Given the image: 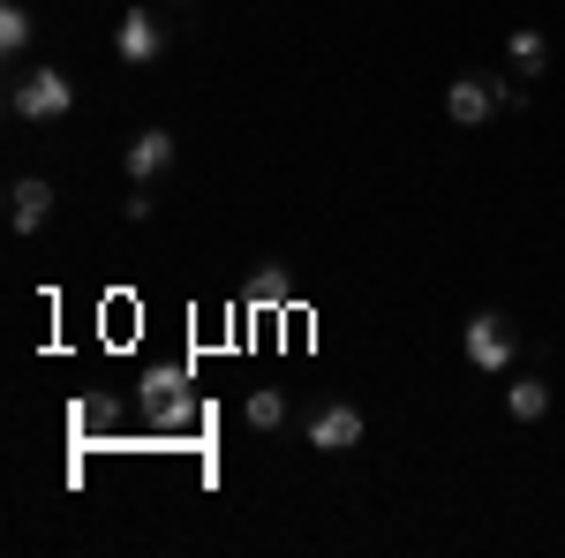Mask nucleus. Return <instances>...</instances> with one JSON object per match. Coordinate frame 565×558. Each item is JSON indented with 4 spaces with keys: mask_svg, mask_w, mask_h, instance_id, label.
Listing matches in <instances>:
<instances>
[{
    "mask_svg": "<svg viewBox=\"0 0 565 558\" xmlns=\"http://www.w3.org/2000/svg\"><path fill=\"white\" fill-rule=\"evenodd\" d=\"M498 106H521V84H505V76H482V69H476V76H452V84H445V114H452L460 129H482Z\"/></svg>",
    "mask_w": 565,
    "mask_h": 558,
    "instance_id": "1",
    "label": "nucleus"
},
{
    "mask_svg": "<svg viewBox=\"0 0 565 558\" xmlns=\"http://www.w3.org/2000/svg\"><path fill=\"white\" fill-rule=\"evenodd\" d=\"M68 106H76V84H68L61 69H31V76L8 84V114H15V122H61Z\"/></svg>",
    "mask_w": 565,
    "mask_h": 558,
    "instance_id": "2",
    "label": "nucleus"
},
{
    "mask_svg": "<svg viewBox=\"0 0 565 558\" xmlns=\"http://www.w3.org/2000/svg\"><path fill=\"white\" fill-rule=\"evenodd\" d=\"M513 355H521V333H513V317H498V309H476V317H468V362H476V370H513Z\"/></svg>",
    "mask_w": 565,
    "mask_h": 558,
    "instance_id": "3",
    "label": "nucleus"
},
{
    "mask_svg": "<svg viewBox=\"0 0 565 558\" xmlns=\"http://www.w3.org/2000/svg\"><path fill=\"white\" fill-rule=\"evenodd\" d=\"M136 400H143L151 423H167V430H181L189 415H196V400H189V370H151V378L136 386Z\"/></svg>",
    "mask_w": 565,
    "mask_h": 558,
    "instance_id": "4",
    "label": "nucleus"
},
{
    "mask_svg": "<svg viewBox=\"0 0 565 558\" xmlns=\"http://www.w3.org/2000/svg\"><path fill=\"white\" fill-rule=\"evenodd\" d=\"M114 53H121L129 69H151V61L167 53V23H159L151 8H129V15H121V31H114Z\"/></svg>",
    "mask_w": 565,
    "mask_h": 558,
    "instance_id": "5",
    "label": "nucleus"
},
{
    "mask_svg": "<svg viewBox=\"0 0 565 558\" xmlns=\"http://www.w3.org/2000/svg\"><path fill=\"white\" fill-rule=\"evenodd\" d=\"M309 445H317V453H354V445H362V408L324 400V408L309 415Z\"/></svg>",
    "mask_w": 565,
    "mask_h": 558,
    "instance_id": "6",
    "label": "nucleus"
},
{
    "mask_svg": "<svg viewBox=\"0 0 565 558\" xmlns=\"http://www.w3.org/2000/svg\"><path fill=\"white\" fill-rule=\"evenodd\" d=\"M45 219H53V181L23 173V181L8 189V227H15V234H39Z\"/></svg>",
    "mask_w": 565,
    "mask_h": 558,
    "instance_id": "7",
    "label": "nucleus"
},
{
    "mask_svg": "<svg viewBox=\"0 0 565 558\" xmlns=\"http://www.w3.org/2000/svg\"><path fill=\"white\" fill-rule=\"evenodd\" d=\"M121 167H129V181H159V173L174 167V136H167V129H143V136H129Z\"/></svg>",
    "mask_w": 565,
    "mask_h": 558,
    "instance_id": "8",
    "label": "nucleus"
},
{
    "mask_svg": "<svg viewBox=\"0 0 565 558\" xmlns=\"http://www.w3.org/2000/svg\"><path fill=\"white\" fill-rule=\"evenodd\" d=\"M242 295H249V309H287V302H295V280H287L279 264H257Z\"/></svg>",
    "mask_w": 565,
    "mask_h": 558,
    "instance_id": "9",
    "label": "nucleus"
},
{
    "mask_svg": "<svg viewBox=\"0 0 565 558\" xmlns=\"http://www.w3.org/2000/svg\"><path fill=\"white\" fill-rule=\"evenodd\" d=\"M505 53H513V69H521L527 84L551 69V45H543V31H513V39H505Z\"/></svg>",
    "mask_w": 565,
    "mask_h": 558,
    "instance_id": "10",
    "label": "nucleus"
},
{
    "mask_svg": "<svg viewBox=\"0 0 565 558\" xmlns=\"http://www.w3.org/2000/svg\"><path fill=\"white\" fill-rule=\"evenodd\" d=\"M505 408H513L521 423H535V415H551V386H543V378H521V386H505Z\"/></svg>",
    "mask_w": 565,
    "mask_h": 558,
    "instance_id": "11",
    "label": "nucleus"
},
{
    "mask_svg": "<svg viewBox=\"0 0 565 558\" xmlns=\"http://www.w3.org/2000/svg\"><path fill=\"white\" fill-rule=\"evenodd\" d=\"M31 31H39V23H31V8H23V0H8V8H0V53H23Z\"/></svg>",
    "mask_w": 565,
    "mask_h": 558,
    "instance_id": "12",
    "label": "nucleus"
},
{
    "mask_svg": "<svg viewBox=\"0 0 565 558\" xmlns=\"http://www.w3.org/2000/svg\"><path fill=\"white\" fill-rule=\"evenodd\" d=\"M242 415H249V430H279V423H287V392H271V386L249 392V408H242Z\"/></svg>",
    "mask_w": 565,
    "mask_h": 558,
    "instance_id": "13",
    "label": "nucleus"
}]
</instances>
